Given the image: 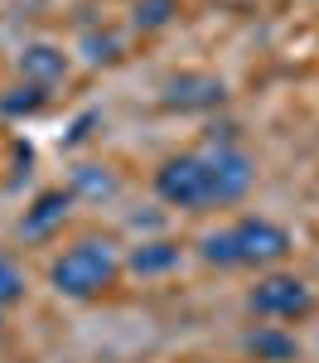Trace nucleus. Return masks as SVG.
Returning a JSON list of instances; mask_svg holds the SVG:
<instances>
[{"mask_svg":"<svg viewBox=\"0 0 319 363\" xmlns=\"http://www.w3.org/2000/svg\"><path fill=\"white\" fill-rule=\"evenodd\" d=\"M116 277H121V257H116V247H112V242H102V238H83V242H73V247L49 267L54 291H58V296H73V301H92V296H102Z\"/></svg>","mask_w":319,"mask_h":363,"instance_id":"obj_1","label":"nucleus"},{"mask_svg":"<svg viewBox=\"0 0 319 363\" xmlns=\"http://www.w3.org/2000/svg\"><path fill=\"white\" fill-rule=\"evenodd\" d=\"M155 194L165 199L170 208H218L213 199V169H208V155H174L155 169Z\"/></svg>","mask_w":319,"mask_h":363,"instance_id":"obj_2","label":"nucleus"},{"mask_svg":"<svg viewBox=\"0 0 319 363\" xmlns=\"http://www.w3.org/2000/svg\"><path fill=\"white\" fill-rule=\"evenodd\" d=\"M247 306H252L257 320H305L315 310V291L300 277H290V272H271V277H261L252 286Z\"/></svg>","mask_w":319,"mask_h":363,"instance_id":"obj_3","label":"nucleus"},{"mask_svg":"<svg viewBox=\"0 0 319 363\" xmlns=\"http://www.w3.org/2000/svg\"><path fill=\"white\" fill-rule=\"evenodd\" d=\"M228 238L237 252V267H276L290 257V233L271 218H237Z\"/></svg>","mask_w":319,"mask_h":363,"instance_id":"obj_4","label":"nucleus"},{"mask_svg":"<svg viewBox=\"0 0 319 363\" xmlns=\"http://www.w3.org/2000/svg\"><path fill=\"white\" fill-rule=\"evenodd\" d=\"M203 155H208V169H213V199H218V208H223V203H237V199L252 189L257 169H252V160H247L237 145H213V150H203Z\"/></svg>","mask_w":319,"mask_h":363,"instance_id":"obj_5","label":"nucleus"},{"mask_svg":"<svg viewBox=\"0 0 319 363\" xmlns=\"http://www.w3.org/2000/svg\"><path fill=\"white\" fill-rule=\"evenodd\" d=\"M223 97H228V87H223V78H213V73H179V78L165 83V102L179 107V112H208Z\"/></svg>","mask_w":319,"mask_h":363,"instance_id":"obj_6","label":"nucleus"},{"mask_svg":"<svg viewBox=\"0 0 319 363\" xmlns=\"http://www.w3.org/2000/svg\"><path fill=\"white\" fill-rule=\"evenodd\" d=\"M68 208H73V194H68V189H49V194L34 199V208H25L20 233H25V238H49L54 228H63Z\"/></svg>","mask_w":319,"mask_h":363,"instance_id":"obj_7","label":"nucleus"},{"mask_svg":"<svg viewBox=\"0 0 319 363\" xmlns=\"http://www.w3.org/2000/svg\"><path fill=\"white\" fill-rule=\"evenodd\" d=\"M63 73H68V58H63V49H54V44H34V49H25V58H20V78H25L29 87H49L63 83Z\"/></svg>","mask_w":319,"mask_h":363,"instance_id":"obj_8","label":"nucleus"},{"mask_svg":"<svg viewBox=\"0 0 319 363\" xmlns=\"http://www.w3.org/2000/svg\"><path fill=\"white\" fill-rule=\"evenodd\" d=\"M242 349H247L257 363H290V359H300L295 335H286L281 325H257L252 335L242 339Z\"/></svg>","mask_w":319,"mask_h":363,"instance_id":"obj_9","label":"nucleus"},{"mask_svg":"<svg viewBox=\"0 0 319 363\" xmlns=\"http://www.w3.org/2000/svg\"><path fill=\"white\" fill-rule=\"evenodd\" d=\"M136 277H160V272H174L179 267V242H141L126 262Z\"/></svg>","mask_w":319,"mask_h":363,"instance_id":"obj_10","label":"nucleus"},{"mask_svg":"<svg viewBox=\"0 0 319 363\" xmlns=\"http://www.w3.org/2000/svg\"><path fill=\"white\" fill-rule=\"evenodd\" d=\"M174 15H179L174 0H141V5H136V25L141 29H160V25H170Z\"/></svg>","mask_w":319,"mask_h":363,"instance_id":"obj_11","label":"nucleus"},{"mask_svg":"<svg viewBox=\"0 0 319 363\" xmlns=\"http://www.w3.org/2000/svg\"><path fill=\"white\" fill-rule=\"evenodd\" d=\"M203 262H208V267H237V252H232L228 228H223V233H208V238H203Z\"/></svg>","mask_w":319,"mask_h":363,"instance_id":"obj_12","label":"nucleus"},{"mask_svg":"<svg viewBox=\"0 0 319 363\" xmlns=\"http://www.w3.org/2000/svg\"><path fill=\"white\" fill-rule=\"evenodd\" d=\"M20 296H25V277H20V267L0 257V310H10Z\"/></svg>","mask_w":319,"mask_h":363,"instance_id":"obj_13","label":"nucleus"},{"mask_svg":"<svg viewBox=\"0 0 319 363\" xmlns=\"http://www.w3.org/2000/svg\"><path fill=\"white\" fill-rule=\"evenodd\" d=\"M0 107H5V112L10 116H20V112H39V107H44V87H15V92H10V97H5V102H0Z\"/></svg>","mask_w":319,"mask_h":363,"instance_id":"obj_14","label":"nucleus"},{"mask_svg":"<svg viewBox=\"0 0 319 363\" xmlns=\"http://www.w3.org/2000/svg\"><path fill=\"white\" fill-rule=\"evenodd\" d=\"M0 325H5V310H0Z\"/></svg>","mask_w":319,"mask_h":363,"instance_id":"obj_15","label":"nucleus"},{"mask_svg":"<svg viewBox=\"0 0 319 363\" xmlns=\"http://www.w3.org/2000/svg\"><path fill=\"white\" fill-rule=\"evenodd\" d=\"M189 363H203V359H189Z\"/></svg>","mask_w":319,"mask_h":363,"instance_id":"obj_16","label":"nucleus"}]
</instances>
